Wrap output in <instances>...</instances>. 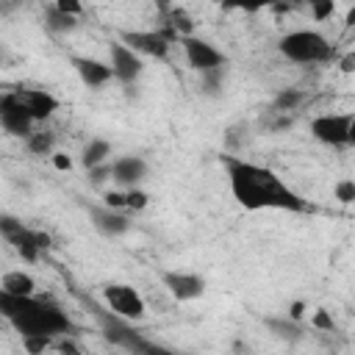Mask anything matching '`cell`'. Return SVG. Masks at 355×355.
Listing matches in <instances>:
<instances>
[{"label": "cell", "instance_id": "1", "mask_svg": "<svg viewBox=\"0 0 355 355\" xmlns=\"http://www.w3.org/2000/svg\"><path fill=\"white\" fill-rule=\"evenodd\" d=\"M230 194L244 211H291L302 214L308 211V200H302L275 169L252 164L239 155H225L222 158Z\"/></svg>", "mask_w": 355, "mask_h": 355}, {"label": "cell", "instance_id": "2", "mask_svg": "<svg viewBox=\"0 0 355 355\" xmlns=\"http://www.w3.org/2000/svg\"><path fill=\"white\" fill-rule=\"evenodd\" d=\"M0 313L25 336H67L72 330L69 316L47 297H6L0 294Z\"/></svg>", "mask_w": 355, "mask_h": 355}, {"label": "cell", "instance_id": "3", "mask_svg": "<svg viewBox=\"0 0 355 355\" xmlns=\"http://www.w3.org/2000/svg\"><path fill=\"white\" fill-rule=\"evenodd\" d=\"M277 53L291 64H327V61H333L336 47L330 44V39L324 33L300 28V31H288L277 39Z\"/></svg>", "mask_w": 355, "mask_h": 355}, {"label": "cell", "instance_id": "4", "mask_svg": "<svg viewBox=\"0 0 355 355\" xmlns=\"http://www.w3.org/2000/svg\"><path fill=\"white\" fill-rule=\"evenodd\" d=\"M119 42L128 44L136 55H147V58H166L169 55V47L178 42L180 44V36L172 31V28H155V31H122L119 33Z\"/></svg>", "mask_w": 355, "mask_h": 355}, {"label": "cell", "instance_id": "5", "mask_svg": "<svg viewBox=\"0 0 355 355\" xmlns=\"http://www.w3.org/2000/svg\"><path fill=\"white\" fill-rule=\"evenodd\" d=\"M103 302L122 319L139 322L147 313V302L139 294V288H133L130 283H105L103 286Z\"/></svg>", "mask_w": 355, "mask_h": 355}, {"label": "cell", "instance_id": "6", "mask_svg": "<svg viewBox=\"0 0 355 355\" xmlns=\"http://www.w3.org/2000/svg\"><path fill=\"white\" fill-rule=\"evenodd\" d=\"M0 236L22 255V261H28V263L39 261L42 247H39V230H36V227L22 225V222H19L17 216H11V214H3V216H0Z\"/></svg>", "mask_w": 355, "mask_h": 355}, {"label": "cell", "instance_id": "7", "mask_svg": "<svg viewBox=\"0 0 355 355\" xmlns=\"http://www.w3.org/2000/svg\"><path fill=\"white\" fill-rule=\"evenodd\" d=\"M355 114H319L311 119V136L327 147H349V125Z\"/></svg>", "mask_w": 355, "mask_h": 355}, {"label": "cell", "instance_id": "8", "mask_svg": "<svg viewBox=\"0 0 355 355\" xmlns=\"http://www.w3.org/2000/svg\"><path fill=\"white\" fill-rule=\"evenodd\" d=\"M180 47H183V55H186V64L194 69V72H211V69H219L227 64L225 53L216 50L211 42L200 39V36H186L180 39Z\"/></svg>", "mask_w": 355, "mask_h": 355}, {"label": "cell", "instance_id": "9", "mask_svg": "<svg viewBox=\"0 0 355 355\" xmlns=\"http://www.w3.org/2000/svg\"><path fill=\"white\" fill-rule=\"evenodd\" d=\"M108 55H111L114 78H116L125 89L136 86V80H139L141 72H144V61H141V55H136V53H133L128 44H122L119 39L108 44Z\"/></svg>", "mask_w": 355, "mask_h": 355}, {"label": "cell", "instance_id": "10", "mask_svg": "<svg viewBox=\"0 0 355 355\" xmlns=\"http://www.w3.org/2000/svg\"><path fill=\"white\" fill-rule=\"evenodd\" d=\"M164 288L169 291L172 300L178 302H194L205 294V277L197 272H180V269H169L161 275Z\"/></svg>", "mask_w": 355, "mask_h": 355}, {"label": "cell", "instance_id": "11", "mask_svg": "<svg viewBox=\"0 0 355 355\" xmlns=\"http://www.w3.org/2000/svg\"><path fill=\"white\" fill-rule=\"evenodd\" d=\"M0 125H3L6 133L19 136V139H28L33 133V125L36 122L31 119V114L25 111V105L19 103L17 94L14 92H6L0 97Z\"/></svg>", "mask_w": 355, "mask_h": 355}, {"label": "cell", "instance_id": "12", "mask_svg": "<svg viewBox=\"0 0 355 355\" xmlns=\"http://www.w3.org/2000/svg\"><path fill=\"white\" fill-rule=\"evenodd\" d=\"M14 94L19 97V103L25 105V111L31 114V119L33 122H44V119H50L55 111H58V97L55 94H50L47 89H31V86H19V89H14Z\"/></svg>", "mask_w": 355, "mask_h": 355}, {"label": "cell", "instance_id": "13", "mask_svg": "<svg viewBox=\"0 0 355 355\" xmlns=\"http://www.w3.org/2000/svg\"><path fill=\"white\" fill-rule=\"evenodd\" d=\"M144 178H147V161L141 155H119L111 161V180L122 191L139 189Z\"/></svg>", "mask_w": 355, "mask_h": 355}, {"label": "cell", "instance_id": "14", "mask_svg": "<svg viewBox=\"0 0 355 355\" xmlns=\"http://www.w3.org/2000/svg\"><path fill=\"white\" fill-rule=\"evenodd\" d=\"M69 64H72V69L78 72V78L86 89H103L108 80H114V69L105 61H97V58H89V55H72Z\"/></svg>", "mask_w": 355, "mask_h": 355}, {"label": "cell", "instance_id": "15", "mask_svg": "<svg viewBox=\"0 0 355 355\" xmlns=\"http://www.w3.org/2000/svg\"><path fill=\"white\" fill-rule=\"evenodd\" d=\"M89 216L97 233H103L105 239H119L130 230V219L122 211H114L108 205H89Z\"/></svg>", "mask_w": 355, "mask_h": 355}, {"label": "cell", "instance_id": "16", "mask_svg": "<svg viewBox=\"0 0 355 355\" xmlns=\"http://www.w3.org/2000/svg\"><path fill=\"white\" fill-rule=\"evenodd\" d=\"M0 294L6 297H36V280L33 275L22 269H11L0 277Z\"/></svg>", "mask_w": 355, "mask_h": 355}, {"label": "cell", "instance_id": "17", "mask_svg": "<svg viewBox=\"0 0 355 355\" xmlns=\"http://www.w3.org/2000/svg\"><path fill=\"white\" fill-rule=\"evenodd\" d=\"M108 155H111V141L94 136V139H89L86 147L80 150V164H83L86 169H94V166L108 164Z\"/></svg>", "mask_w": 355, "mask_h": 355}, {"label": "cell", "instance_id": "18", "mask_svg": "<svg viewBox=\"0 0 355 355\" xmlns=\"http://www.w3.org/2000/svg\"><path fill=\"white\" fill-rule=\"evenodd\" d=\"M44 28H47L50 33H72V31L78 28V17H69V14H64L55 3H50V6L44 8Z\"/></svg>", "mask_w": 355, "mask_h": 355}, {"label": "cell", "instance_id": "19", "mask_svg": "<svg viewBox=\"0 0 355 355\" xmlns=\"http://www.w3.org/2000/svg\"><path fill=\"white\" fill-rule=\"evenodd\" d=\"M164 25H166V28H172L180 39L194 36V19H191V14H189L186 8H180V6L166 8V19H164Z\"/></svg>", "mask_w": 355, "mask_h": 355}, {"label": "cell", "instance_id": "20", "mask_svg": "<svg viewBox=\"0 0 355 355\" xmlns=\"http://www.w3.org/2000/svg\"><path fill=\"white\" fill-rule=\"evenodd\" d=\"M305 103V92L302 89H280L272 97V111L275 114H291Z\"/></svg>", "mask_w": 355, "mask_h": 355}, {"label": "cell", "instance_id": "21", "mask_svg": "<svg viewBox=\"0 0 355 355\" xmlns=\"http://www.w3.org/2000/svg\"><path fill=\"white\" fill-rule=\"evenodd\" d=\"M25 147L31 155H53L55 153V136L50 130H33L25 139Z\"/></svg>", "mask_w": 355, "mask_h": 355}, {"label": "cell", "instance_id": "22", "mask_svg": "<svg viewBox=\"0 0 355 355\" xmlns=\"http://www.w3.org/2000/svg\"><path fill=\"white\" fill-rule=\"evenodd\" d=\"M200 86H202V94L219 97V94L225 92V67L211 69V72H202V75H200Z\"/></svg>", "mask_w": 355, "mask_h": 355}, {"label": "cell", "instance_id": "23", "mask_svg": "<svg viewBox=\"0 0 355 355\" xmlns=\"http://www.w3.org/2000/svg\"><path fill=\"white\" fill-rule=\"evenodd\" d=\"M266 324L275 330V336H280V338H286V341H297V338H302L300 324H297V322H291L288 316H286V319H269Z\"/></svg>", "mask_w": 355, "mask_h": 355}, {"label": "cell", "instance_id": "24", "mask_svg": "<svg viewBox=\"0 0 355 355\" xmlns=\"http://www.w3.org/2000/svg\"><path fill=\"white\" fill-rule=\"evenodd\" d=\"M333 197L344 205H352L355 202V180L352 178H341L336 186H333Z\"/></svg>", "mask_w": 355, "mask_h": 355}, {"label": "cell", "instance_id": "25", "mask_svg": "<svg viewBox=\"0 0 355 355\" xmlns=\"http://www.w3.org/2000/svg\"><path fill=\"white\" fill-rule=\"evenodd\" d=\"M125 200H128V211H144L150 205V194L139 186V189H128L125 191Z\"/></svg>", "mask_w": 355, "mask_h": 355}, {"label": "cell", "instance_id": "26", "mask_svg": "<svg viewBox=\"0 0 355 355\" xmlns=\"http://www.w3.org/2000/svg\"><path fill=\"white\" fill-rule=\"evenodd\" d=\"M50 344H53L50 336H25V338H22V349H25L28 355H42Z\"/></svg>", "mask_w": 355, "mask_h": 355}, {"label": "cell", "instance_id": "27", "mask_svg": "<svg viewBox=\"0 0 355 355\" xmlns=\"http://www.w3.org/2000/svg\"><path fill=\"white\" fill-rule=\"evenodd\" d=\"M336 14V3L333 0H311V17L316 22H324Z\"/></svg>", "mask_w": 355, "mask_h": 355}, {"label": "cell", "instance_id": "28", "mask_svg": "<svg viewBox=\"0 0 355 355\" xmlns=\"http://www.w3.org/2000/svg\"><path fill=\"white\" fill-rule=\"evenodd\" d=\"M311 324H313L316 330H322V333H336V322H333V316H330L324 308H316V311H313Z\"/></svg>", "mask_w": 355, "mask_h": 355}, {"label": "cell", "instance_id": "29", "mask_svg": "<svg viewBox=\"0 0 355 355\" xmlns=\"http://www.w3.org/2000/svg\"><path fill=\"white\" fill-rule=\"evenodd\" d=\"M103 205L114 208V211H128V200H125V191H105L103 194Z\"/></svg>", "mask_w": 355, "mask_h": 355}, {"label": "cell", "instance_id": "30", "mask_svg": "<svg viewBox=\"0 0 355 355\" xmlns=\"http://www.w3.org/2000/svg\"><path fill=\"white\" fill-rule=\"evenodd\" d=\"M86 172H89V183H92V186H103L105 180H111V164H103V166L86 169Z\"/></svg>", "mask_w": 355, "mask_h": 355}, {"label": "cell", "instance_id": "31", "mask_svg": "<svg viewBox=\"0 0 355 355\" xmlns=\"http://www.w3.org/2000/svg\"><path fill=\"white\" fill-rule=\"evenodd\" d=\"M50 161H53V166H55L58 172H69V169H72V158H69L67 153H61V150H55V153L50 155Z\"/></svg>", "mask_w": 355, "mask_h": 355}, {"label": "cell", "instance_id": "32", "mask_svg": "<svg viewBox=\"0 0 355 355\" xmlns=\"http://www.w3.org/2000/svg\"><path fill=\"white\" fill-rule=\"evenodd\" d=\"M55 6H58L64 14L78 17V19H80V14H83V6H80V3H75V0H55Z\"/></svg>", "mask_w": 355, "mask_h": 355}, {"label": "cell", "instance_id": "33", "mask_svg": "<svg viewBox=\"0 0 355 355\" xmlns=\"http://www.w3.org/2000/svg\"><path fill=\"white\" fill-rule=\"evenodd\" d=\"M58 352H61V355H83V349H80L69 336H64V338L58 341Z\"/></svg>", "mask_w": 355, "mask_h": 355}, {"label": "cell", "instance_id": "34", "mask_svg": "<svg viewBox=\"0 0 355 355\" xmlns=\"http://www.w3.org/2000/svg\"><path fill=\"white\" fill-rule=\"evenodd\" d=\"M302 313H305V302H302V300H294V302L288 305V319H291V322H300Z\"/></svg>", "mask_w": 355, "mask_h": 355}, {"label": "cell", "instance_id": "35", "mask_svg": "<svg viewBox=\"0 0 355 355\" xmlns=\"http://www.w3.org/2000/svg\"><path fill=\"white\" fill-rule=\"evenodd\" d=\"M338 69H341V72H355V50L338 58Z\"/></svg>", "mask_w": 355, "mask_h": 355}, {"label": "cell", "instance_id": "36", "mask_svg": "<svg viewBox=\"0 0 355 355\" xmlns=\"http://www.w3.org/2000/svg\"><path fill=\"white\" fill-rule=\"evenodd\" d=\"M349 147H355V116H352V125H349Z\"/></svg>", "mask_w": 355, "mask_h": 355}, {"label": "cell", "instance_id": "37", "mask_svg": "<svg viewBox=\"0 0 355 355\" xmlns=\"http://www.w3.org/2000/svg\"><path fill=\"white\" fill-rule=\"evenodd\" d=\"M347 25H355V8H349V14H347Z\"/></svg>", "mask_w": 355, "mask_h": 355}]
</instances>
